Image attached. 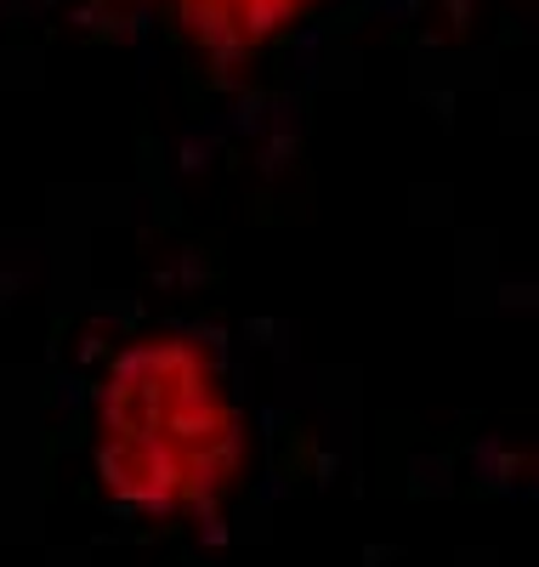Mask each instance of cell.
I'll list each match as a JSON object with an SVG mask.
<instances>
[{"label": "cell", "instance_id": "obj_1", "mask_svg": "<svg viewBox=\"0 0 539 567\" xmlns=\"http://www.w3.org/2000/svg\"><path fill=\"white\" fill-rule=\"evenodd\" d=\"M244 460L238 414L216 392L200 347L182 336L131 341L103 386L96 477L136 516L211 511Z\"/></svg>", "mask_w": 539, "mask_h": 567}, {"label": "cell", "instance_id": "obj_2", "mask_svg": "<svg viewBox=\"0 0 539 567\" xmlns=\"http://www.w3.org/2000/svg\"><path fill=\"white\" fill-rule=\"evenodd\" d=\"M307 7L313 0H176V23L200 40L216 63H238Z\"/></svg>", "mask_w": 539, "mask_h": 567}]
</instances>
